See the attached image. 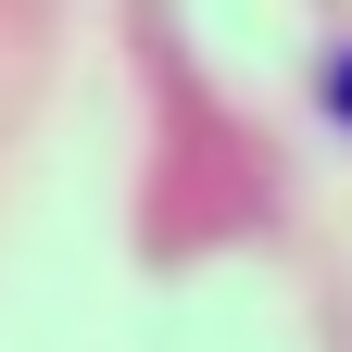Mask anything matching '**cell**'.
Wrapping results in <instances>:
<instances>
[{
  "instance_id": "cell-1",
  "label": "cell",
  "mask_w": 352,
  "mask_h": 352,
  "mask_svg": "<svg viewBox=\"0 0 352 352\" xmlns=\"http://www.w3.org/2000/svg\"><path fill=\"white\" fill-rule=\"evenodd\" d=\"M327 101H340V126H352V63H340V76H327Z\"/></svg>"
}]
</instances>
